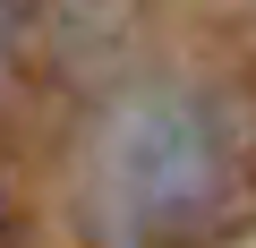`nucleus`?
Segmentation results:
<instances>
[{"label": "nucleus", "instance_id": "nucleus-1", "mask_svg": "<svg viewBox=\"0 0 256 248\" xmlns=\"http://www.w3.org/2000/svg\"><path fill=\"white\" fill-rule=\"evenodd\" d=\"M230 120L188 94V86H146L128 94L102 137H94V163H86V188H94V222L120 239V248H171V239H196L222 205H230Z\"/></svg>", "mask_w": 256, "mask_h": 248}]
</instances>
